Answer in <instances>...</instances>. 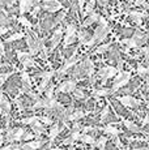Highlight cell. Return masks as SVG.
Masks as SVG:
<instances>
[{
  "instance_id": "1",
  "label": "cell",
  "mask_w": 149,
  "mask_h": 150,
  "mask_svg": "<svg viewBox=\"0 0 149 150\" xmlns=\"http://www.w3.org/2000/svg\"><path fill=\"white\" fill-rule=\"evenodd\" d=\"M116 73H118V69H115L114 67H110V65H107V67H104L102 69H99V72L97 73V76L101 77V79L104 80V83H105L106 80L114 77Z\"/></svg>"
},
{
  "instance_id": "2",
  "label": "cell",
  "mask_w": 149,
  "mask_h": 150,
  "mask_svg": "<svg viewBox=\"0 0 149 150\" xmlns=\"http://www.w3.org/2000/svg\"><path fill=\"white\" fill-rule=\"evenodd\" d=\"M42 8H43L45 11H47V12L54 13V12H56V11L62 9V3L58 1V0H45Z\"/></svg>"
},
{
  "instance_id": "3",
  "label": "cell",
  "mask_w": 149,
  "mask_h": 150,
  "mask_svg": "<svg viewBox=\"0 0 149 150\" xmlns=\"http://www.w3.org/2000/svg\"><path fill=\"white\" fill-rule=\"evenodd\" d=\"M119 102L122 103L123 106H126V107H137V106H140V100H137L136 98L131 97V96H124V97H120L119 98Z\"/></svg>"
},
{
  "instance_id": "4",
  "label": "cell",
  "mask_w": 149,
  "mask_h": 150,
  "mask_svg": "<svg viewBox=\"0 0 149 150\" xmlns=\"http://www.w3.org/2000/svg\"><path fill=\"white\" fill-rule=\"evenodd\" d=\"M26 43L29 46V50H30V55H35L38 54L39 51V39H34L33 37H26Z\"/></svg>"
},
{
  "instance_id": "5",
  "label": "cell",
  "mask_w": 149,
  "mask_h": 150,
  "mask_svg": "<svg viewBox=\"0 0 149 150\" xmlns=\"http://www.w3.org/2000/svg\"><path fill=\"white\" fill-rule=\"evenodd\" d=\"M130 79H131V73H130V72H126L124 77H123V79L120 80V81H118V82H114L113 89H111V93H114V91H116L118 89L123 88V86H126L128 82H130Z\"/></svg>"
},
{
  "instance_id": "6",
  "label": "cell",
  "mask_w": 149,
  "mask_h": 150,
  "mask_svg": "<svg viewBox=\"0 0 149 150\" xmlns=\"http://www.w3.org/2000/svg\"><path fill=\"white\" fill-rule=\"evenodd\" d=\"M42 144H43L42 141H30V142H26V144L20 145V146H21V149H24V150H35V149L41 148Z\"/></svg>"
},
{
  "instance_id": "7",
  "label": "cell",
  "mask_w": 149,
  "mask_h": 150,
  "mask_svg": "<svg viewBox=\"0 0 149 150\" xmlns=\"http://www.w3.org/2000/svg\"><path fill=\"white\" fill-rule=\"evenodd\" d=\"M84 116H85L84 111H81V110H76V111H72L71 114H68L67 117H65V120H71V122H72V120H79Z\"/></svg>"
},
{
  "instance_id": "8",
  "label": "cell",
  "mask_w": 149,
  "mask_h": 150,
  "mask_svg": "<svg viewBox=\"0 0 149 150\" xmlns=\"http://www.w3.org/2000/svg\"><path fill=\"white\" fill-rule=\"evenodd\" d=\"M98 14H97L96 12H93V11H92V12L89 13V17H88L87 20H85L84 22H82V26L84 28H87V26H89V25H92L93 24V22H96L97 20H98Z\"/></svg>"
},
{
  "instance_id": "9",
  "label": "cell",
  "mask_w": 149,
  "mask_h": 150,
  "mask_svg": "<svg viewBox=\"0 0 149 150\" xmlns=\"http://www.w3.org/2000/svg\"><path fill=\"white\" fill-rule=\"evenodd\" d=\"M60 39H62V30H60V29H58V30L54 33L53 39H51V48H55L56 46L59 45Z\"/></svg>"
},
{
  "instance_id": "10",
  "label": "cell",
  "mask_w": 149,
  "mask_h": 150,
  "mask_svg": "<svg viewBox=\"0 0 149 150\" xmlns=\"http://www.w3.org/2000/svg\"><path fill=\"white\" fill-rule=\"evenodd\" d=\"M123 123H124V127H126V128H127L130 132H132V133H139V132H140V128H139V127H137L135 123L130 122V120H124Z\"/></svg>"
},
{
  "instance_id": "11",
  "label": "cell",
  "mask_w": 149,
  "mask_h": 150,
  "mask_svg": "<svg viewBox=\"0 0 149 150\" xmlns=\"http://www.w3.org/2000/svg\"><path fill=\"white\" fill-rule=\"evenodd\" d=\"M30 7H31L30 0H21L20 1V13L24 14L25 12H28L30 9Z\"/></svg>"
},
{
  "instance_id": "12",
  "label": "cell",
  "mask_w": 149,
  "mask_h": 150,
  "mask_svg": "<svg viewBox=\"0 0 149 150\" xmlns=\"http://www.w3.org/2000/svg\"><path fill=\"white\" fill-rule=\"evenodd\" d=\"M132 39H135L136 41V43L137 45H140V43H144L145 41H147V35H144V34L141 33V31H135V34H133V38Z\"/></svg>"
},
{
  "instance_id": "13",
  "label": "cell",
  "mask_w": 149,
  "mask_h": 150,
  "mask_svg": "<svg viewBox=\"0 0 149 150\" xmlns=\"http://www.w3.org/2000/svg\"><path fill=\"white\" fill-rule=\"evenodd\" d=\"M30 125H31V129H33V131L35 132V133L38 134V136L42 133V132H43V125H42V124L39 123L38 120H35L34 123H31Z\"/></svg>"
},
{
  "instance_id": "14",
  "label": "cell",
  "mask_w": 149,
  "mask_h": 150,
  "mask_svg": "<svg viewBox=\"0 0 149 150\" xmlns=\"http://www.w3.org/2000/svg\"><path fill=\"white\" fill-rule=\"evenodd\" d=\"M109 94H111L110 89H99V90H94L92 93V97H105L109 96Z\"/></svg>"
},
{
  "instance_id": "15",
  "label": "cell",
  "mask_w": 149,
  "mask_h": 150,
  "mask_svg": "<svg viewBox=\"0 0 149 150\" xmlns=\"http://www.w3.org/2000/svg\"><path fill=\"white\" fill-rule=\"evenodd\" d=\"M104 131L107 132V133L111 134V136H119V133H120L119 129H116L115 127H113V125H106L104 128Z\"/></svg>"
},
{
  "instance_id": "16",
  "label": "cell",
  "mask_w": 149,
  "mask_h": 150,
  "mask_svg": "<svg viewBox=\"0 0 149 150\" xmlns=\"http://www.w3.org/2000/svg\"><path fill=\"white\" fill-rule=\"evenodd\" d=\"M76 89V81L74 80H67L65 81V93H71Z\"/></svg>"
},
{
  "instance_id": "17",
  "label": "cell",
  "mask_w": 149,
  "mask_h": 150,
  "mask_svg": "<svg viewBox=\"0 0 149 150\" xmlns=\"http://www.w3.org/2000/svg\"><path fill=\"white\" fill-rule=\"evenodd\" d=\"M130 16L133 18V21L136 24H140L141 22V17H145L147 14L145 13H140V12H130Z\"/></svg>"
},
{
  "instance_id": "18",
  "label": "cell",
  "mask_w": 149,
  "mask_h": 150,
  "mask_svg": "<svg viewBox=\"0 0 149 150\" xmlns=\"http://www.w3.org/2000/svg\"><path fill=\"white\" fill-rule=\"evenodd\" d=\"M25 129L22 128H17L15 131V134H13V141H21L22 140V136L25 134Z\"/></svg>"
},
{
  "instance_id": "19",
  "label": "cell",
  "mask_w": 149,
  "mask_h": 150,
  "mask_svg": "<svg viewBox=\"0 0 149 150\" xmlns=\"http://www.w3.org/2000/svg\"><path fill=\"white\" fill-rule=\"evenodd\" d=\"M110 43H106V45H102V46H99L98 48H96V50H94V55H98V54H105L106 51H109L110 50Z\"/></svg>"
},
{
  "instance_id": "20",
  "label": "cell",
  "mask_w": 149,
  "mask_h": 150,
  "mask_svg": "<svg viewBox=\"0 0 149 150\" xmlns=\"http://www.w3.org/2000/svg\"><path fill=\"white\" fill-rule=\"evenodd\" d=\"M60 129H59V125L58 124H54L53 127H51V131H50V141H54V138L59 134Z\"/></svg>"
},
{
  "instance_id": "21",
  "label": "cell",
  "mask_w": 149,
  "mask_h": 150,
  "mask_svg": "<svg viewBox=\"0 0 149 150\" xmlns=\"http://www.w3.org/2000/svg\"><path fill=\"white\" fill-rule=\"evenodd\" d=\"M88 38H89V34L85 33V31H79V34H77V39L80 41L81 45H85V42L88 41Z\"/></svg>"
},
{
  "instance_id": "22",
  "label": "cell",
  "mask_w": 149,
  "mask_h": 150,
  "mask_svg": "<svg viewBox=\"0 0 149 150\" xmlns=\"http://www.w3.org/2000/svg\"><path fill=\"white\" fill-rule=\"evenodd\" d=\"M80 140H81V142H84V144H93L94 142V138L92 137V136H89V134H80Z\"/></svg>"
},
{
  "instance_id": "23",
  "label": "cell",
  "mask_w": 149,
  "mask_h": 150,
  "mask_svg": "<svg viewBox=\"0 0 149 150\" xmlns=\"http://www.w3.org/2000/svg\"><path fill=\"white\" fill-rule=\"evenodd\" d=\"M31 56L30 54H28V52H22V51H17V57H18V60L21 63H24L25 60H28L29 57Z\"/></svg>"
},
{
  "instance_id": "24",
  "label": "cell",
  "mask_w": 149,
  "mask_h": 150,
  "mask_svg": "<svg viewBox=\"0 0 149 150\" xmlns=\"http://www.w3.org/2000/svg\"><path fill=\"white\" fill-rule=\"evenodd\" d=\"M76 39H77V37H76V33H74V34H72V35H70V37H65L64 46H70V45H72L73 42H76Z\"/></svg>"
},
{
  "instance_id": "25",
  "label": "cell",
  "mask_w": 149,
  "mask_h": 150,
  "mask_svg": "<svg viewBox=\"0 0 149 150\" xmlns=\"http://www.w3.org/2000/svg\"><path fill=\"white\" fill-rule=\"evenodd\" d=\"M15 131H16V129H12V128H9V127H8L7 136H5V138H7L8 142H13V134H15Z\"/></svg>"
},
{
  "instance_id": "26",
  "label": "cell",
  "mask_w": 149,
  "mask_h": 150,
  "mask_svg": "<svg viewBox=\"0 0 149 150\" xmlns=\"http://www.w3.org/2000/svg\"><path fill=\"white\" fill-rule=\"evenodd\" d=\"M73 96L76 99H84L85 98V94H84V91L81 90V89H74L73 90Z\"/></svg>"
},
{
  "instance_id": "27",
  "label": "cell",
  "mask_w": 149,
  "mask_h": 150,
  "mask_svg": "<svg viewBox=\"0 0 149 150\" xmlns=\"http://www.w3.org/2000/svg\"><path fill=\"white\" fill-rule=\"evenodd\" d=\"M74 33H76V26L74 25H68L67 29H65V37H70Z\"/></svg>"
},
{
  "instance_id": "28",
  "label": "cell",
  "mask_w": 149,
  "mask_h": 150,
  "mask_svg": "<svg viewBox=\"0 0 149 150\" xmlns=\"http://www.w3.org/2000/svg\"><path fill=\"white\" fill-rule=\"evenodd\" d=\"M94 4H96V0H90V1L87 4V8H85V16H87V14H89L92 11H93Z\"/></svg>"
},
{
  "instance_id": "29",
  "label": "cell",
  "mask_w": 149,
  "mask_h": 150,
  "mask_svg": "<svg viewBox=\"0 0 149 150\" xmlns=\"http://www.w3.org/2000/svg\"><path fill=\"white\" fill-rule=\"evenodd\" d=\"M22 37H24V34L22 33H16L13 34V35H11L9 38L7 39V42H13V41H18V39H21Z\"/></svg>"
},
{
  "instance_id": "30",
  "label": "cell",
  "mask_w": 149,
  "mask_h": 150,
  "mask_svg": "<svg viewBox=\"0 0 149 150\" xmlns=\"http://www.w3.org/2000/svg\"><path fill=\"white\" fill-rule=\"evenodd\" d=\"M18 22H20V24H21V25H24V26L29 28V29L31 28V24L29 22V20H28L26 17H24V16H22V17H20V18H18Z\"/></svg>"
},
{
  "instance_id": "31",
  "label": "cell",
  "mask_w": 149,
  "mask_h": 150,
  "mask_svg": "<svg viewBox=\"0 0 149 150\" xmlns=\"http://www.w3.org/2000/svg\"><path fill=\"white\" fill-rule=\"evenodd\" d=\"M35 120H39V117H38V116L25 117V119H22V120H21V123H24V124H29V125H30V124H31V123H34Z\"/></svg>"
},
{
  "instance_id": "32",
  "label": "cell",
  "mask_w": 149,
  "mask_h": 150,
  "mask_svg": "<svg viewBox=\"0 0 149 150\" xmlns=\"http://www.w3.org/2000/svg\"><path fill=\"white\" fill-rule=\"evenodd\" d=\"M1 150H21V146L17 145V144H9V145L3 148Z\"/></svg>"
},
{
  "instance_id": "33",
  "label": "cell",
  "mask_w": 149,
  "mask_h": 150,
  "mask_svg": "<svg viewBox=\"0 0 149 150\" xmlns=\"http://www.w3.org/2000/svg\"><path fill=\"white\" fill-rule=\"evenodd\" d=\"M67 72H68V67H67V65L64 64V65H63L62 68L59 69L58 72H56V73H58V76H59V77H62V76H64V74L67 73Z\"/></svg>"
},
{
  "instance_id": "34",
  "label": "cell",
  "mask_w": 149,
  "mask_h": 150,
  "mask_svg": "<svg viewBox=\"0 0 149 150\" xmlns=\"http://www.w3.org/2000/svg\"><path fill=\"white\" fill-rule=\"evenodd\" d=\"M39 120H41L45 125H51V124H53V120H51L48 116H42V117H39Z\"/></svg>"
},
{
  "instance_id": "35",
  "label": "cell",
  "mask_w": 149,
  "mask_h": 150,
  "mask_svg": "<svg viewBox=\"0 0 149 150\" xmlns=\"http://www.w3.org/2000/svg\"><path fill=\"white\" fill-rule=\"evenodd\" d=\"M107 115H109V106H105L104 110H102V114H101V120L102 122L107 117Z\"/></svg>"
},
{
  "instance_id": "36",
  "label": "cell",
  "mask_w": 149,
  "mask_h": 150,
  "mask_svg": "<svg viewBox=\"0 0 149 150\" xmlns=\"http://www.w3.org/2000/svg\"><path fill=\"white\" fill-rule=\"evenodd\" d=\"M21 79H22V82H24V83H30L29 74H28L26 72H22V73H21Z\"/></svg>"
},
{
  "instance_id": "37",
  "label": "cell",
  "mask_w": 149,
  "mask_h": 150,
  "mask_svg": "<svg viewBox=\"0 0 149 150\" xmlns=\"http://www.w3.org/2000/svg\"><path fill=\"white\" fill-rule=\"evenodd\" d=\"M53 94H54V86L51 85L50 88L47 89V91H46V98H48V99H51V98H53Z\"/></svg>"
},
{
  "instance_id": "38",
  "label": "cell",
  "mask_w": 149,
  "mask_h": 150,
  "mask_svg": "<svg viewBox=\"0 0 149 150\" xmlns=\"http://www.w3.org/2000/svg\"><path fill=\"white\" fill-rule=\"evenodd\" d=\"M11 74H12V73H4V74H0V86H1L3 83L5 82V80H7L8 77L11 76Z\"/></svg>"
},
{
  "instance_id": "39",
  "label": "cell",
  "mask_w": 149,
  "mask_h": 150,
  "mask_svg": "<svg viewBox=\"0 0 149 150\" xmlns=\"http://www.w3.org/2000/svg\"><path fill=\"white\" fill-rule=\"evenodd\" d=\"M0 24L1 25L8 24V18L5 17V13H3V12H0Z\"/></svg>"
},
{
  "instance_id": "40",
  "label": "cell",
  "mask_w": 149,
  "mask_h": 150,
  "mask_svg": "<svg viewBox=\"0 0 149 150\" xmlns=\"http://www.w3.org/2000/svg\"><path fill=\"white\" fill-rule=\"evenodd\" d=\"M137 72H139V74H141V76H147L148 74V69L144 68V67H139V69H137Z\"/></svg>"
},
{
  "instance_id": "41",
  "label": "cell",
  "mask_w": 149,
  "mask_h": 150,
  "mask_svg": "<svg viewBox=\"0 0 149 150\" xmlns=\"http://www.w3.org/2000/svg\"><path fill=\"white\" fill-rule=\"evenodd\" d=\"M39 9H41V7H39L38 4L34 5V9L31 11V16H37V14H38V12H39Z\"/></svg>"
},
{
  "instance_id": "42",
  "label": "cell",
  "mask_w": 149,
  "mask_h": 150,
  "mask_svg": "<svg viewBox=\"0 0 149 150\" xmlns=\"http://www.w3.org/2000/svg\"><path fill=\"white\" fill-rule=\"evenodd\" d=\"M72 140L73 141H76V140H79V137H80V131H73V133H72Z\"/></svg>"
},
{
  "instance_id": "43",
  "label": "cell",
  "mask_w": 149,
  "mask_h": 150,
  "mask_svg": "<svg viewBox=\"0 0 149 150\" xmlns=\"http://www.w3.org/2000/svg\"><path fill=\"white\" fill-rule=\"evenodd\" d=\"M33 137H34V134H31V133H25L24 136H22V140H24V141H28V140H31Z\"/></svg>"
},
{
  "instance_id": "44",
  "label": "cell",
  "mask_w": 149,
  "mask_h": 150,
  "mask_svg": "<svg viewBox=\"0 0 149 150\" xmlns=\"http://www.w3.org/2000/svg\"><path fill=\"white\" fill-rule=\"evenodd\" d=\"M98 21H99V24H101V26H107V21L104 18V17H98Z\"/></svg>"
},
{
  "instance_id": "45",
  "label": "cell",
  "mask_w": 149,
  "mask_h": 150,
  "mask_svg": "<svg viewBox=\"0 0 149 150\" xmlns=\"http://www.w3.org/2000/svg\"><path fill=\"white\" fill-rule=\"evenodd\" d=\"M73 142H74V141L72 140V137H67L64 141H63V144H64V145H71V144H73Z\"/></svg>"
},
{
  "instance_id": "46",
  "label": "cell",
  "mask_w": 149,
  "mask_h": 150,
  "mask_svg": "<svg viewBox=\"0 0 149 150\" xmlns=\"http://www.w3.org/2000/svg\"><path fill=\"white\" fill-rule=\"evenodd\" d=\"M16 103H17V106H18V110H20V111H24L25 107H24V106H22L21 100H20V99H17V100H16Z\"/></svg>"
},
{
  "instance_id": "47",
  "label": "cell",
  "mask_w": 149,
  "mask_h": 150,
  "mask_svg": "<svg viewBox=\"0 0 149 150\" xmlns=\"http://www.w3.org/2000/svg\"><path fill=\"white\" fill-rule=\"evenodd\" d=\"M90 131H98V128H93V127H85L84 128L85 133H87V132H90Z\"/></svg>"
},
{
  "instance_id": "48",
  "label": "cell",
  "mask_w": 149,
  "mask_h": 150,
  "mask_svg": "<svg viewBox=\"0 0 149 150\" xmlns=\"http://www.w3.org/2000/svg\"><path fill=\"white\" fill-rule=\"evenodd\" d=\"M8 31V28H4V26H0V35H4L5 33Z\"/></svg>"
},
{
  "instance_id": "49",
  "label": "cell",
  "mask_w": 149,
  "mask_h": 150,
  "mask_svg": "<svg viewBox=\"0 0 149 150\" xmlns=\"http://www.w3.org/2000/svg\"><path fill=\"white\" fill-rule=\"evenodd\" d=\"M122 67H123V60L118 57V72H119V71H122Z\"/></svg>"
},
{
  "instance_id": "50",
  "label": "cell",
  "mask_w": 149,
  "mask_h": 150,
  "mask_svg": "<svg viewBox=\"0 0 149 150\" xmlns=\"http://www.w3.org/2000/svg\"><path fill=\"white\" fill-rule=\"evenodd\" d=\"M11 1H12V0H0V7H3V5H5V4H11Z\"/></svg>"
},
{
  "instance_id": "51",
  "label": "cell",
  "mask_w": 149,
  "mask_h": 150,
  "mask_svg": "<svg viewBox=\"0 0 149 150\" xmlns=\"http://www.w3.org/2000/svg\"><path fill=\"white\" fill-rule=\"evenodd\" d=\"M114 138H115V144L118 145V148H122V142H120V140L118 138V136H114Z\"/></svg>"
},
{
  "instance_id": "52",
  "label": "cell",
  "mask_w": 149,
  "mask_h": 150,
  "mask_svg": "<svg viewBox=\"0 0 149 150\" xmlns=\"http://www.w3.org/2000/svg\"><path fill=\"white\" fill-rule=\"evenodd\" d=\"M81 129V125H80L79 123H74V125H73V131H80Z\"/></svg>"
},
{
  "instance_id": "53",
  "label": "cell",
  "mask_w": 149,
  "mask_h": 150,
  "mask_svg": "<svg viewBox=\"0 0 149 150\" xmlns=\"http://www.w3.org/2000/svg\"><path fill=\"white\" fill-rule=\"evenodd\" d=\"M145 1H147V0H135V4H136V5H141L143 3H145Z\"/></svg>"
},
{
  "instance_id": "54",
  "label": "cell",
  "mask_w": 149,
  "mask_h": 150,
  "mask_svg": "<svg viewBox=\"0 0 149 150\" xmlns=\"http://www.w3.org/2000/svg\"><path fill=\"white\" fill-rule=\"evenodd\" d=\"M84 4H85V0H79V7H80V9H82Z\"/></svg>"
},
{
  "instance_id": "55",
  "label": "cell",
  "mask_w": 149,
  "mask_h": 150,
  "mask_svg": "<svg viewBox=\"0 0 149 150\" xmlns=\"http://www.w3.org/2000/svg\"><path fill=\"white\" fill-rule=\"evenodd\" d=\"M148 122H149V116L147 115V116L144 117V122H143V124H144V125H147V124H148Z\"/></svg>"
},
{
  "instance_id": "56",
  "label": "cell",
  "mask_w": 149,
  "mask_h": 150,
  "mask_svg": "<svg viewBox=\"0 0 149 150\" xmlns=\"http://www.w3.org/2000/svg\"><path fill=\"white\" fill-rule=\"evenodd\" d=\"M96 1H98L99 4H101V5H105V4H106V1H107V0H96Z\"/></svg>"
},
{
  "instance_id": "57",
  "label": "cell",
  "mask_w": 149,
  "mask_h": 150,
  "mask_svg": "<svg viewBox=\"0 0 149 150\" xmlns=\"http://www.w3.org/2000/svg\"><path fill=\"white\" fill-rule=\"evenodd\" d=\"M135 150H148V148H143V149H135Z\"/></svg>"
},
{
  "instance_id": "58",
  "label": "cell",
  "mask_w": 149,
  "mask_h": 150,
  "mask_svg": "<svg viewBox=\"0 0 149 150\" xmlns=\"http://www.w3.org/2000/svg\"><path fill=\"white\" fill-rule=\"evenodd\" d=\"M1 67H4V64H3V63L0 62V68H1Z\"/></svg>"
},
{
  "instance_id": "59",
  "label": "cell",
  "mask_w": 149,
  "mask_h": 150,
  "mask_svg": "<svg viewBox=\"0 0 149 150\" xmlns=\"http://www.w3.org/2000/svg\"><path fill=\"white\" fill-rule=\"evenodd\" d=\"M1 141H3V137L0 136V145H1Z\"/></svg>"
},
{
  "instance_id": "60",
  "label": "cell",
  "mask_w": 149,
  "mask_h": 150,
  "mask_svg": "<svg viewBox=\"0 0 149 150\" xmlns=\"http://www.w3.org/2000/svg\"><path fill=\"white\" fill-rule=\"evenodd\" d=\"M99 150H104V148H101V149H99Z\"/></svg>"
}]
</instances>
